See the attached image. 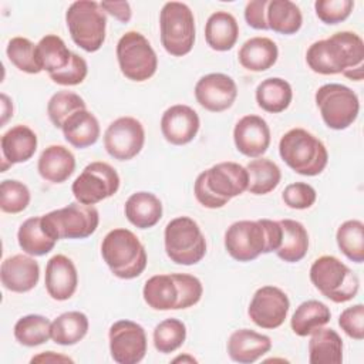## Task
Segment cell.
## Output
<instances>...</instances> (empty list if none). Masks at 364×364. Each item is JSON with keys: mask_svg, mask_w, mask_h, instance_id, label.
<instances>
[{"mask_svg": "<svg viewBox=\"0 0 364 364\" xmlns=\"http://www.w3.org/2000/svg\"><path fill=\"white\" fill-rule=\"evenodd\" d=\"M282 243L279 220H237L225 232L226 252L237 262H252L262 253L276 252Z\"/></svg>", "mask_w": 364, "mask_h": 364, "instance_id": "obj_2", "label": "cell"}, {"mask_svg": "<svg viewBox=\"0 0 364 364\" xmlns=\"http://www.w3.org/2000/svg\"><path fill=\"white\" fill-rule=\"evenodd\" d=\"M28 188L16 179H4L0 183V209L6 213H20L30 203Z\"/></svg>", "mask_w": 364, "mask_h": 364, "instance_id": "obj_44", "label": "cell"}, {"mask_svg": "<svg viewBox=\"0 0 364 364\" xmlns=\"http://www.w3.org/2000/svg\"><path fill=\"white\" fill-rule=\"evenodd\" d=\"M85 101L73 91H58L48 100L47 114L55 128H63L65 119L80 109H85Z\"/></svg>", "mask_w": 364, "mask_h": 364, "instance_id": "obj_42", "label": "cell"}, {"mask_svg": "<svg viewBox=\"0 0 364 364\" xmlns=\"http://www.w3.org/2000/svg\"><path fill=\"white\" fill-rule=\"evenodd\" d=\"M61 131L65 141L78 149L94 145L101 134L97 117L87 108L70 115L63 124Z\"/></svg>", "mask_w": 364, "mask_h": 364, "instance_id": "obj_27", "label": "cell"}, {"mask_svg": "<svg viewBox=\"0 0 364 364\" xmlns=\"http://www.w3.org/2000/svg\"><path fill=\"white\" fill-rule=\"evenodd\" d=\"M239 37V24L233 14L228 11H215L205 24L206 44L215 51H228L233 48Z\"/></svg>", "mask_w": 364, "mask_h": 364, "instance_id": "obj_29", "label": "cell"}, {"mask_svg": "<svg viewBox=\"0 0 364 364\" xmlns=\"http://www.w3.org/2000/svg\"><path fill=\"white\" fill-rule=\"evenodd\" d=\"M336 240L348 260L364 262V223L361 220L350 219L341 223L337 229Z\"/></svg>", "mask_w": 364, "mask_h": 364, "instance_id": "obj_40", "label": "cell"}, {"mask_svg": "<svg viewBox=\"0 0 364 364\" xmlns=\"http://www.w3.org/2000/svg\"><path fill=\"white\" fill-rule=\"evenodd\" d=\"M1 284L14 293H27L40 279V266L30 255H13L3 260L0 267Z\"/></svg>", "mask_w": 364, "mask_h": 364, "instance_id": "obj_21", "label": "cell"}, {"mask_svg": "<svg viewBox=\"0 0 364 364\" xmlns=\"http://www.w3.org/2000/svg\"><path fill=\"white\" fill-rule=\"evenodd\" d=\"M47 232L55 239H85L91 236L100 223V213L94 205L71 202L41 216Z\"/></svg>", "mask_w": 364, "mask_h": 364, "instance_id": "obj_11", "label": "cell"}, {"mask_svg": "<svg viewBox=\"0 0 364 364\" xmlns=\"http://www.w3.org/2000/svg\"><path fill=\"white\" fill-rule=\"evenodd\" d=\"M279 154L290 169L304 176L320 175L328 162L324 144L303 128H293L280 138Z\"/></svg>", "mask_w": 364, "mask_h": 364, "instance_id": "obj_6", "label": "cell"}, {"mask_svg": "<svg viewBox=\"0 0 364 364\" xmlns=\"http://www.w3.org/2000/svg\"><path fill=\"white\" fill-rule=\"evenodd\" d=\"M341 330L354 340L364 338V306L361 303L347 307L338 317Z\"/></svg>", "mask_w": 364, "mask_h": 364, "instance_id": "obj_48", "label": "cell"}, {"mask_svg": "<svg viewBox=\"0 0 364 364\" xmlns=\"http://www.w3.org/2000/svg\"><path fill=\"white\" fill-rule=\"evenodd\" d=\"M269 30L279 34H296L303 24V14L299 6L290 0H269L266 9Z\"/></svg>", "mask_w": 364, "mask_h": 364, "instance_id": "obj_34", "label": "cell"}, {"mask_svg": "<svg viewBox=\"0 0 364 364\" xmlns=\"http://www.w3.org/2000/svg\"><path fill=\"white\" fill-rule=\"evenodd\" d=\"M282 226V243L276 255L287 263L300 262L309 250V233L303 223L293 219L279 220Z\"/></svg>", "mask_w": 364, "mask_h": 364, "instance_id": "obj_32", "label": "cell"}, {"mask_svg": "<svg viewBox=\"0 0 364 364\" xmlns=\"http://www.w3.org/2000/svg\"><path fill=\"white\" fill-rule=\"evenodd\" d=\"M16 340L26 347H37L51 338V321L41 314H27L14 324Z\"/></svg>", "mask_w": 364, "mask_h": 364, "instance_id": "obj_39", "label": "cell"}, {"mask_svg": "<svg viewBox=\"0 0 364 364\" xmlns=\"http://www.w3.org/2000/svg\"><path fill=\"white\" fill-rule=\"evenodd\" d=\"M289 309L290 300L282 289L276 286H263L255 291L247 314L256 326L273 330L284 323Z\"/></svg>", "mask_w": 364, "mask_h": 364, "instance_id": "obj_17", "label": "cell"}, {"mask_svg": "<svg viewBox=\"0 0 364 364\" xmlns=\"http://www.w3.org/2000/svg\"><path fill=\"white\" fill-rule=\"evenodd\" d=\"M236 149L249 158L262 156L270 145V128L259 115L242 117L233 129Z\"/></svg>", "mask_w": 364, "mask_h": 364, "instance_id": "obj_20", "label": "cell"}, {"mask_svg": "<svg viewBox=\"0 0 364 364\" xmlns=\"http://www.w3.org/2000/svg\"><path fill=\"white\" fill-rule=\"evenodd\" d=\"M310 280L314 287L334 303L353 300L360 289L358 276L340 259L331 255L320 256L310 267Z\"/></svg>", "mask_w": 364, "mask_h": 364, "instance_id": "obj_7", "label": "cell"}, {"mask_svg": "<svg viewBox=\"0 0 364 364\" xmlns=\"http://www.w3.org/2000/svg\"><path fill=\"white\" fill-rule=\"evenodd\" d=\"M101 255L114 276L131 280L142 274L148 256L138 236L125 228L109 230L101 243Z\"/></svg>", "mask_w": 364, "mask_h": 364, "instance_id": "obj_5", "label": "cell"}, {"mask_svg": "<svg viewBox=\"0 0 364 364\" xmlns=\"http://www.w3.org/2000/svg\"><path fill=\"white\" fill-rule=\"evenodd\" d=\"M186 340V326L178 318H165L154 328V346L162 353H173Z\"/></svg>", "mask_w": 364, "mask_h": 364, "instance_id": "obj_41", "label": "cell"}, {"mask_svg": "<svg viewBox=\"0 0 364 364\" xmlns=\"http://www.w3.org/2000/svg\"><path fill=\"white\" fill-rule=\"evenodd\" d=\"M100 4L105 13L111 14L121 23H128L132 17V10L128 1H101Z\"/></svg>", "mask_w": 364, "mask_h": 364, "instance_id": "obj_50", "label": "cell"}, {"mask_svg": "<svg viewBox=\"0 0 364 364\" xmlns=\"http://www.w3.org/2000/svg\"><path fill=\"white\" fill-rule=\"evenodd\" d=\"M161 43L173 57L189 54L195 44V17L188 4L168 1L159 13Z\"/></svg>", "mask_w": 364, "mask_h": 364, "instance_id": "obj_10", "label": "cell"}, {"mask_svg": "<svg viewBox=\"0 0 364 364\" xmlns=\"http://www.w3.org/2000/svg\"><path fill=\"white\" fill-rule=\"evenodd\" d=\"M354 7L351 0H317L314 3L316 16L324 24H338L348 18Z\"/></svg>", "mask_w": 364, "mask_h": 364, "instance_id": "obj_45", "label": "cell"}, {"mask_svg": "<svg viewBox=\"0 0 364 364\" xmlns=\"http://www.w3.org/2000/svg\"><path fill=\"white\" fill-rule=\"evenodd\" d=\"M87 74H88L87 61L81 55L73 53L68 65L57 73L50 74V78L58 85H78L85 80Z\"/></svg>", "mask_w": 364, "mask_h": 364, "instance_id": "obj_47", "label": "cell"}, {"mask_svg": "<svg viewBox=\"0 0 364 364\" xmlns=\"http://www.w3.org/2000/svg\"><path fill=\"white\" fill-rule=\"evenodd\" d=\"M121 73L131 81L149 80L158 68V57L148 38L139 31H127L117 43Z\"/></svg>", "mask_w": 364, "mask_h": 364, "instance_id": "obj_12", "label": "cell"}, {"mask_svg": "<svg viewBox=\"0 0 364 364\" xmlns=\"http://www.w3.org/2000/svg\"><path fill=\"white\" fill-rule=\"evenodd\" d=\"M255 97L257 105L263 111L279 114L289 108L293 100V90L286 80L280 77H270L256 87Z\"/></svg>", "mask_w": 364, "mask_h": 364, "instance_id": "obj_33", "label": "cell"}, {"mask_svg": "<svg viewBox=\"0 0 364 364\" xmlns=\"http://www.w3.org/2000/svg\"><path fill=\"white\" fill-rule=\"evenodd\" d=\"M310 336V364H340L343 361V340L336 330L320 327Z\"/></svg>", "mask_w": 364, "mask_h": 364, "instance_id": "obj_30", "label": "cell"}, {"mask_svg": "<svg viewBox=\"0 0 364 364\" xmlns=\"http://www.w3.org/2000/svg\"><path fill=\"white\" fill-rule=\"evenodd\" d=\"M269 0H252L245 7V20L255 30H269L266 9Z\"/></svg>", "mask_w": 364, "mask_h": 364, "instance_id": "obj_49", "label": "cell"}, {"mask_svg": "<svg viewBox=\"0 0 364 364\" xmlns=\"http://www.w3.org/2000/svg\"><path fill=\"white\" fill-rule=\"evenodd\" d=\"M249 175L247 191L253 195H266L277 188L282 179L280 168L270 159L256 158L246 166Z\"/></svg>", "mask_w": 364, "mask_h": 364, "instance_id": "obj_38", "label": "cell"}, {"mask_svg": "<svg viewBox=\"0 0 364 364\" xmlns=\"http://www.w3.org/2000/svg\"><path fill=\"white\" fill-rule=\"evenodd\" d=\"M324 124L336 131L348 128L358 117L360 101L357 94L337 82L321 85L314 95Z\"/></svg>", "mask_w": 364, "mask_h": 364, "instance_id": "obj_13", "label": "cell"}, {"mask_svg": "<svg viewBox=\"0 0 364 364\" xmlns=\"http://www.w3.org/2000/svg\"><path fill=\"white\" fill-rule=\"evenodd\" d=\"M65 23L73 41L87 53L98 51L105 41L107 14L94 0H78L65 11Z\"/></svg>", "mask_w": 364, "mask_h": 364, "instance_id": "obj_8", "label": "cell"}, {"mask_svg": "<svg viewBox=\"0 0 364 364\" xmlns=\"http://www.w3.org/2000/svg\"><path fill=\"white\" fill-rule=\"evenodd\" d=\"M10 63L27 74H38L41 68L36 57V44L26 37H13L6 48Z\"/></svg>", "mask_w": 364, "mask_h": 364, "instance_id": "obj_43", "label": "cell"}, {"mask_svg": "<svg viewBox=\"0 0 364 364\" xmlns=\"http://www.w3.org/2000/svg\"><path fill=\"white\" fill-rule=\"evenodd\" d=\"M1 108H3V118H1V127H3L7 122V119L13 117V104L6 94H1Z\"/></svg>", "mask_w": 364, "mask_h": 364, "instance_id": "obj_52", "label": "cell"}, {"mask_svg": "<svg viewBox=\"0 0 364 364\" xmlns=\"http://www.w3.org/2000/svg\"><path fill=\"white\" fill-rule=\"evenodd\" d=\"M282 199L284 205L291 209H309L314 205L317 199L316 189L306 182H294L284 188L282 192Z\"/></svg>", "mask_w": 364, "mask_h": 364, "instance_id": "obj_46", "label": "cell"}, {"mask_svg": "<svg viewBox=\"0 0 364 364\" xmlns=\"http://www.w3.org/2000/svg\"><path fill=\"white\" fill-rule=\"evenodd\" d=\"M249 175L237 162H219L196 176L193 193L196 200L208 209H219L232 198L247 191Z\"/></svg>", "mask_w": 364, "mask_h": 364, "instance_id": "obj_3", "label": "cell"}, {"mask_svg": "<svg viewBox=\"0 0 364 364\" xmlns=\"http://www.w3.org/2000/svg\"><path fill=\"white\" fill-rule=\"evenodd\" d=\"M88 317L82 311H65L51 321V340L60 346H74L88 333Z\"/></svg>", "mask_w": 364, "mask_h": 364, "instance_id": "obj_36", "label": "cell"}, {"mask_svg": "<svg viewBox=\"0 0 364 364\" xmlns=\"http://www.w3.org/2000/svg\"><path fill=\"white\" fill-rule=\"evenodd\" d=\"M272 340L250 328L235 330L228 340V354L232 361L239 364H252L269 353Z\"/></svg>", "mask_w": 364, "mask_h": 364, "instance_id": "obj_23", "label": "cell"}, {"mask_svg": "<svg viewBox=\"0 0 364 364\" xmlns=\"http://www.w3.org/2000/svg\"><path fill=\"white\" fill-rule=\"evenodd\" d=\"M166 256L176 264L192 266L206 255V239L199 225L189 216H178L168 222L164 232Z\"/></svg>", "mask_w": 364, "mask_h": 364, "instance_id": "obj_9", "label": "cell"}, {"mask_svg": "<svg viewBox=\"0 0 364 364\" xmlns=\"http://www.w3.org/2000/svg\"><path fill=\"white\" fill-rule=\"evenodd\" d=\"M203 293L200 280L188 273L155 274L142 289L145 303L154 310H183L195 306Z\"/></svg>", "mask_w": 364, "mask_h": 364, "instance_id": "obj_4", "label": "cell"}, {"mask_svg": "<svg viewBox=\"0 0 364 364\" xmlns=\"http://www.w3.org/2000/svg\"><path fill=\"white\" fill-rule=\"evenodd\" d=\"M307 65L321 75L343 74L364 65V41L353 31H338L314 41L306 53Z\"/></svg>", "mask_w": 364, "mask_h": 364, "instance_id": "obj_1", "label": "cell"}, {"mask_svg": "<svg viewBox=\"0 0 364 364\" xmlns=\"http://www.w3.org/2000/svg\"><path fill=\"white\" fill-rule=\"evenodd\" d=\"M0 145L3 159L10 165L27 162L37 151V135L30 127L18 124L3 134Z\"/></svg>", "mask_w": 364, "mask_h": 364, "instance_id": "obj_25", "label": "cell"}, {"mask_svg": "<svg viewBox=\"0 0 364 364\" xmlns=\"http://www.w3.org/2000/svg\"><path fill=\"white\" fill-rule=\"evenodd\" d=\"M237 57L243 68L262 73L276 64L279 48L276 43L267 37H252L242 44Z\"/></svg>", "mask_w": 364, "mask_h": 364, "instance_id": "obj_26", "label": "cell"}, {"mask_svg": "<svg viewBox=\"0 0 364 364\" xmlns=\"http://www.w3.org/2000/svg\"><path fill=\"white\" fill-rule=\"evenodd\" d=\"M145 129L134 117L114 119L104 132V148L109 156L118 161L135 158L144 148Z\"/></svg>", "mask_w": 364, "mask_h": 364, "instance_id": "obj_15", "label": "cell"}, {"mask_svg": "<svg viewBox=\"0 0 364 364\" xmlns=\"http://www.w3.org/2000/svg\"><path fill=\"white\" fill-rule=\"evenodd\" d=\"M71 55L73 53L65 46L64 40L55 34H47L36 44L37 63L41 71H47L48 75L67 67Z\"/></svg>", "mask_w": 364, "mask_h": 364, "instance_id": "obj_37", "label": "cell"}, {"mask_svg": "<svg viewBox=\"0 0 364 364\" xmlns=\"http://www.w3.org/2000/svg\"><path fill=\"white\" fill-rule=\"evenodd\" d=\"M44 284L53 300L64 301L73 297L78 284V273L74 262L65 255H54L46 264Z\"/></svg>", "mask_w": 364, "mask_h": 364, "instance_id": "obj_22", "label": "cell"}, {"mask_svg": "<svg viewBox=\"0 0 364 364\" xmlns=\"http://www.w3.org/2000/svg\"><path fill=\"white\" fill-rule=\"evenodd\" d=\"M31 363H73V358L57 354L54 351H44L31 358Z\"/></svg>", "mask_w": 364, "mask_h": 364, "instance_id": "obj_51", "label": "cell"}, {"mask_svg": "<svg viewBox=\"0 0 364 364\" xmlns=\"http://www.w3.org/2000/svg\"><path fill=\"white\" fill-rule=\"evenodd\" d=\"M200 127L198 112L185 104L165 109L161 118L162 136L172 145H186L196 136Z\"/></svg>", "mask_w": 364, "mask_h": 364, "instance_id": "obj_19", "label": "cell"}, {"mask_svg": "<svg viewBox=\"0 0 364 364\" xmlns=\"http://www.w3.org/2000/svg\"><path fill=\"white\" fill-rule=\"evenodd\" d=\"M185 360H188V361H191V363H195V361H196V360L192 358V357H176L173 361L176 363V361H185Z\"/></svg>", "mask_w": 364, "mask_h": 364, "instance_id": "obj_54", "label": "cell"}, {"mask_svg": "<svg viewBox=\"0 0 364 364\" xmlns=\"http://www.w3.org/2000/svg\"><path fill=\"white\" fill-rule=\"evenodd\" d=\"M127 219L139 229L154 228L162 218V203L152 192L132 193L124 206Z\"/></svg>", "mask_w": 364, "mask_h": 364, "instance_id": "obj_28", "label": "cell"}, {"mask_svg": "<svg viewBox=\"0 0 364 364\" xmlns=\"http://www.w3.org/2000/svg\"><path fill=\"white\" fill-rule=\"evenodd\" d=\"M109 353L118 364H136L146 354V334L141 324L132 320H118L108 331Z\"/></svg>", "mask_w": 364, "mask_h": 364, "instance_id": "obj_16", "label": "cell"}, {"mask_svg": "<svg viewBox=\"0 0 364 364\" xmlns=\"http://www.w3.org/2000/svg\"><path fill=\"white\" fill-rule=\"evenodd\" d=\"M37 171L43 179L51 183H63L75 171V156L64 145H50L41 152Z\"/></svg>", "mask_w": 364, "mask_h": 364, "instance_id": "obj_24", "label": "cell"}, {"mask_svg": "<svg viewBox=\"0 0 364 364\" xmlns=\"http://www.w3.org/2000/svg\"><path fill=\"white\" fill-rule=\"evenodd\" d=\"M119 175L107 162L95 161L88 164L75 178L71 191L77 202L95 205L115 195L119 189Z\"/></svg>", "mask_w": 364, "mask_h": 364, "instance_id": "obj_14", "label": "cell"}, {"mask_svg": "<svg viewBox=\"0 0 364 364\" xmlns=\"http://www.w3.org/2000/svg\"><path fill=\"white\" fill-rule=\"evenodd\" d=\"M331 318L330 309L318 300H307L299 304L291 316L290 327L299 337H307L320 327H324Z\"/></svg>", "mask_w": 364, "mask_h": 364, "instance_id": "obj_35", "label": "cell"}, {"mask_svg": "<svg viewBox=\"0 0 364 364\" xmlns=\"http://www.w3.org/2000/svg\"><path fill=\"white\" fill-rule=\"evenodd\" d=\"M344 77L350 78V80H354V81H361L363 80V75H364V65L361 67H357V68H353V70H348L346 73H343Z\"/></svg>", "mask_w": 364, "mask_h": 364, "instance_id": "obj_53", "label": "cell"}, {"mask_svg": "<svg viewBox=\"0 0 364 364\" xmlns=\"http://www.w3.org/2000/svg\"><path fill=\"white\" fill-rule=\"evenodd\" d=\"M237 97L235 80L223 73H210L200 77L195 85V98L210 112L229 109Z\"/></svg>", "mask_w": 364, "mask_h": 364, "instance_id": "obj_18", "label": "cell"}, {"mask_svg": "<svg viewBox=\"0 0 364 364\" xmlns=\"http://www.w3.org/2000/svg\"><path fill=\"white\" fill-rule=\"evenodd\" d=\"M17 240L23 252L30 256H44L50 253L57 243L43 225L41 216L26 219L18 228Z\"/></svg>", "mask_w": 364, "mask_h": 364, "instance_id": "obj_31", "label": "cell"}]
</instances>
